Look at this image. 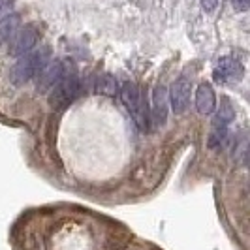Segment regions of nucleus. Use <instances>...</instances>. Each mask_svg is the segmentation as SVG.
Instances as JSON below:
<instances>
[{
	"instance_id": "nucleus-11",
	"label": "nucleus",
	"mask_w": 250,
	"mask_h": 250,
	"mask_svg": "<svg viewBox=\"0 0 250 250\" xmlns=\"http://www.w3.org/2000/svg\"><path fill=\"white\" fill-rule=\"evenodd\" d=\"M233 121H235V107L228 98H222L214 115V126H228Z\"/></svg>"
},
{
	"instance_id": "nucleus-13",
	"label": "nucleus",
	"mask_w": 250,
	"mask_h": 250,
	"mask_svg": "<svg viewBox=\"0 0 250 250\" xmlns=\"http://www.w3.org/2000/svg\"><path fill=\"white\" fill-rule=\"evenodd\" d=\"M226 134H228V128L226 126H214V130L209 136V147L211 149H218L226 139Z\"/></svg>"
},
{
	"instance_id": "nucleus-5",
	"label": "nucleus",
	"mask_w": 250,
	"mask_h": 250,
	"mask_svg": "<svg viewBox=\"0 0 250 250\" xmlns=\"http://www.w3.org/2000/svg\"><path fill=\"white\" fill-rule=\"evenodd\" d=\"M169 104L175 115H183L190 104V77L187 74L179 75L169 88Z\"/></svg>"
},
{
	"instance_id": "nucleus-9",
	"label": "nucleus",
	"mask_w": 250,
	"mask_h": 250,
	"mask_svg": "<svg viewBox=\"0 0 250 250\" xmlns=\"http://www.w3.org/2000/svg\"><path fill=\"white\" fill-rule=\"evenodd\" d=\"M196 109L200 115H211L216 109V94L209 83H201L196 90Z\"/></svg>"
},
{
	"instance_id": "nucleus-4",
	"label": "nucleus",
	"mask_w": 250,
	"mask_h": 250,
	"mask_svg": "<svg viewBox=\"0 0 250 250\" xmlns=\"http://www.w3.org/2000/svg\"><path fill=\"white\" fill-rule=\"evenodd\" d=\"M38 38H40V30H38L34 25H26L23 28H19L13 38L8 42L10 43V53H12L13 57H21V55H25L28 51L34 49V45H36Z\"/></svg>"
},
{
	"instance_id": "nucleus-10",
	"label": "nucleus",
	"mask_w": 250,
	"mask_h": 250,
	"mask_svg": "<svg viewBox=\"0 0 250 250\" xmlns=\"http://www.w3.org/2000/svg\"><path fill=\"white\" fill-rule=\"evenodd\" d=\"M96 92L102 94V96H109L113 98L115 94H119V83H117V79L113 77L111 74H100L96 77Z\"/></svg>"
},
{
	"instance_id": "nucleus-16",
	"label": "nucleus",
	"mask_w": 250,
	"mask_h": 250,
	"mask_svg": "<svg viewBox=\"0 0 250 250\" xmlns=\"http://www.w3.org/2000/svg\"><path fill=\"white\" fill-rule=\"evenodd\" d=\"M231 2H233V10L235 12H247L249 10L250 0H231Z\"/></svg>"
},
{
	"instance_id": "nucleus-6",
	"label": "nucleus",
	"mask_w": 250,
	"mask_h": 250,
	"mask_svg": "<svg viewBox=\"0 0 250 250\" xmlns=\"http://www.w3.org/2000/svg\"><path fill=\"white\" fill-rule=\"evenodd\" d=\"M243 74H245V68L243 64L239 62L237 59L233 57H226L220 62L216 64L213 72V77L216 83L220 85H229V83H237L243 79Z\"/></svg>"
},
{
	"instance_id": "nucleus-3",
	"label": "nucleus",
	"mask_w": 250,
	"mask_h": 250,
	"mask_svg": "<svg viewBox=\"0 0 250 250\" xmlns=\"http://www.w3.org/2000/svg\"><path fill=\"white\" fill-rule=\"evenodd\" d=\"M79 87H81V83H79L77 72L75 70H64L59 83L49 90L51 109L61 111L64 107H68L79 96Z\"/></svg>"
},
{
	"instance_id": "nucleus-7",
	"label": "nucleus",
	"mask_w": 250,
	"mask_h": 250,
	"mask_svg": "<svg viewBox=\"0 0 250 250\" xmlns=\"http://www.w3.org/2000/svg\"><path fill=\"white\" fill-rule=\"evenodd\" d=\"M64 70H66V66L61 61L45 64L40 70V74L36 75V92H40V94L42 92H49L51 88L59 83V79L62 77Z\"/></svg>"
},
{
	"instance_id": "nucleus-2",
	"label": "nucleus",
	"mask_w": 250,
	"mask_h": 250,
	"mask_svg": "<svg viewBox=\"0 0 250 250\" xmlns=\"http://www.w3.org/2000/svg\"><path fill=\"white\" fill-rule=\"evenodd\" d=\"M119 96H121V102L126 107V111L130 113V117L134 119V123L141 130H149L150 121L149 113H147V104L143 102V96L139 92L138 85L134 81H125L119 87Z\"/></svg>"
},
{
	"instance_id": "nucleus-12",
	"label": "nucleus",
	"mask_w": 250,
	"mask_h": 250,
	"mask_svg": "<svg viewBox=\"0 0 250 250\" xmlns=\"http://www.w3.org/2000/svg\"><path fill=\"white\" fill-rule=\"evenodd\" d=\"M19 23H21V19H19V15H8L2 23H0V38L4 40V42H10L13 38V34L19 30Z\"/></svg>"
},
{
	"instance_id": "nucleus-8",
	"label": "nucleus",
	"mask_w": 250,
	"mask_h": 250,
	"mask_svg": "<svg viewBox=\"0 0 250 250\" xmlns=\"http://www.w3.org/2000/svg\"><path fill=\"white\" fill-rule=\"evenodd\" d=\"M149 121H152V125L164 126L167 121V90L158 85L152 92V107H150Z\"/></svg>"
},
{
	"instance_id": "nucleus-15",
	"label": "nucleus",
	"mask_w": 250,
	"mask_h": 250,
	"mask_svg": "<svg viewBox=\"0 0 250 250\" xmlns=\"http://www.w3.org/2000/svg\"><path fill=\"white\" fill-rule=\"evenodd\" d=\"M218 2H220V0H201V6H203V10H205V12H214V10H216V6H218Z\"/></svg>"
},
{
	"instance_id": "nucleus-14",
	"label": "nucleus",
	"mask_w": 250,
	"mask_h": 250,
	"mask_svg": "<svg viewBox=\"0 0 250 250\" xmlns=\"http://www.w3.org/2000/svg\"><path fill=\"white\" fill-rule=\"evenodd\" d=\"M13 6H15V0H0V23H2L8 15H12Z\"/></svg>"
},
{
	"instance_id": "nucleus-1",
	"label": "nucleus",
	"mask_w": 250,
	"mask_h": 250,
	"mask_svg": "<svg viewBox=\"0 0 250 250\" xmlns=\"http://www.w3.org/2000/svg\"><path fill=\"white\" fill-rule=\"evenodd\" d=\"M49 47H42V49H32L21 55L17 59L15 66L12 68V81L15 85H25L26 81L34 79L40 70L49 62Z\"/></svg>"
}]
</instances>
